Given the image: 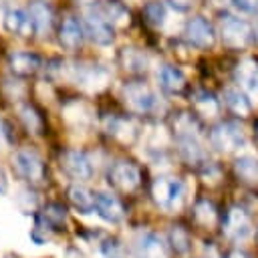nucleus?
Returning a JSON list of instances; mask_svg holds the SVG:
<instances>
[{
  "label": "nucleus",
  "mask_w": 258,
  "mask_h": 258,
  "mask_svg": "<svg viewBox=\"0 0 258 258\" xmlns=\"http://www.w3.org/2000/svg\"><path fill=\"white\" fill-rule=\"evenodd\" d=\"M175 137H177V145H179V153L187 163H202L204 161V147L200 141V131H198V123L191 119V115L181 113L179 119L175 121Z\"/></svg>",
  "instance_id": "obj_1"
},
{
  "label": "nucleus",
  "mask_w": 258,
  "mask_h": 258,
  "mask_svg": "<svg viewBox=\"0 0 258 258\" xmlns=\"http://www.w3.org/2000/svg\"><path fill=\"white\" fill-rule=\"evenodd\" d=\"M153 202L167 212H175L181 208L185 198V185L177 177H157L151 185Z\"/></svg>",
  "instance_id": "obj_2"
},
{
  "label": "nucleus",
  "mask_w": 258,
  "mask_h": 258,
  "mask_svg": "<svg viewBox=\"0 0 258 258\" xmlns=\"http://www.w3.org/2000/svg\"><path fill=\"white\" fill-rule=\"evenodd\" d=\"M12 167L20 177H24L30 183L44 181V175H46L44 163H42L40 155L32 149H18L12 155Z\"/></svg>",
  "instance_id": "obj_3"
},
{
  "label": "nucleus",
  "mask_w": 258,
  "mask_h": 258,
  "mask_svg": "<svg viewBox=\"0 0 258 258\" xmlns=\"http://www.w3.org/2000/svg\"><path fill=\"white\" fill-rule=\"evenodd\" d=\"M107 181L111 187L123 194H131L141 183V171L131 161H115L107 171Z\"/></svg>",
  "instance_id": "obj_4"
},
{
  "label": "nucleus",
  "mask_w": 258,
  "mask_h": 258,
  "mask_svg": "<svg viewBox=\"0 0 258 258\" xmlns=\"http://www.w3.org/2000/svg\"><path fill=\"white\" fill-rule=\"evenodd\" d=\"M220 36H222L226 46L244 48L252 38V28L246 20L232 16V14H226L220 20Z\"/></svg>",
  "instance_id": "obj_5"
},
{
  "label": "nucleus",
  "mask_w": 258,
  "mask_h": 258,
  "mask_svg": "<svg viewBox=\"0 0 258 258\" xmlns=\"http://www.w3.org/2000/svg\"><path fill=\"white\" fill-rule=\"evenodd\" d=\"M210 141L216 149L220 151H236L240 149L244 143H246V135L242 131V127L234 121H224V123H218L212 133H210Z\"/></svg>",
  "instance_id": "obj_6"
},
{
  "label": "nucleus",
  "mask_w": 258,
  "mask_h": 258,
  "mask_svg": "<svg viewBox=\"0 0 258 258\" xmlns=\"http://www.w3.org/2000/svg\"><path fill=\"white\" fill-rule=\"evenodd\" d=\"M123 99L125 105L133 111V113H151L157 109V97L155 93L143 85V83H127L123 87Z\"/></svg>",
  "instance_id": "obj_7"
},
{
  "label": "nucleus",
  "mask_w": 258,
  "mask_h": 258,
  "mask_svg": "<svg viewBox=\"0 0 258 258\" xmlns=\"http://www.w3.org/2000/svg\"><path fill=\"white\" fill-rule=\"evenodd\" d=\"M222 230H224V234L230 240L242 242V240H246V238L252 236V230L254 228H252V220H250L248 212L244 208H240V206H232L226 212V216H224Z\"/></svg>",
  "instance_id": "obj_8"
},
{
  "label": "nucleus",
  "mask_w": 258,
  "mask_h": 258,
  "mask_svg": "<svg viewBox=\"0 0 258 258\" xmlns=\"http://www.w3.org/2000/svg\"><path fill=\"white\" fill-rule=\"evenodd\" d=\"M83 30L85 34L101 46H107L113 42V28L107 20V16L99 10H87L83 16Z\"/></svg>",
  "instance_id": "obj_9"
},
{
  "label": "nucleus",
  "mask_w": 258,
  "mask_h": 258,
  "mask_svg": "<svg viewBox=\"0 0 258 258\" xmlns=\"http://www.w3.org/2000/svg\"><path fill=\"white\" fill-rule=\"evenodd\" d=\"M71 79L87 91H101L109 81V71L99 64H75L71 69Z\"/></svg>",
  "instance_id": "obj_10"
},
{
  "label": "nucleus",
  "mask_w": 258,
  "mask_h": 258,
  "mask_svg": "<svg viewBox=\"0 0 258 258\" xmlns=\"http://www.w3.org/2000/svg\"><path fill=\"white\" fill-rule=\"evenodd\" d=\"M60 169L73 177V179H89L93 175V165L87 157V153H83L81 149H67L60 153Z\"/></svg>",
  "instance_id": "obj_11"
},
{
  "label": "nucleus",
  "mask_w": 258,
  "mask_h": 258,
  "mask_svg": "<svg viewBox=\"0 0 258 258\" xmlns=\"http://www.w3.org/2000/svg\"><path fill=\"white\" fill-rule=\"evenodd\" d=\"M95 212L99 218H103L109 224H119L125 216V208H123L121 200L113 194H107V191L95 194Z\"/></svg>",
  "instance_id": "obj_12"
},
{
  "label": "nucleus",
  "mask_w": 258,
  "mask_h": 258,
  "mask_svg": "<svg viewBox=\"0 0 258 258\" xmlns=\"http://www.w3.org/2000/svg\"><path fill=\"white\" fill-rule=\"evenodd\" d=\"M185 38L194 44V46H198V48H210L212 44H214V28H212V24L206 20V18H202V16H194V18H189L187 20V24H185Z\"/></svg>",
  "instance_id": "obj_13"
},
{
  "label": "nucleus",
  "mask_w": 258,
  "mask_h": 258,
  "mask_svg": "<svg viewBox=\"0 0 258 258\" xmlns=\"http://www.w3.org/2000/svg\"><path fill=\"white\" fill-rule=\"evenodd\" d=\"M236 83L248 97L258 99V62L252 58L242 60L236 67Z\"/></svg>",
  "instance_id": "obj_14"
},
{
  "label": "nucleus",
  "mask_w": 258,
  "mask_h": 258,
  "mask_svg": "<svg viewBox=\"0 0 258 258\" xmlns=\"http://www.w3.org/2000/svg\"><path fill=\"white\" fill-rule=\"evenodd\" d=\"M133 254H135V258H165V248L157 234L141 232L135 238Z\"/></svg>",
  "instance_id": "obj_15"
},
{
  "label": "nucleus",
  "mask_w": 258,
  "mask_h": 258,
  "mask_svg": "<svg viewBox=\"0 0 258 258\" xmlns=\"http://www.w3.org/2000/svg\"><path fill=\"white\" fill-rule=\"evenodd\" d=\"M157 81L161 85L163 91L167 93H181L183 87H185V77L179 69L171 67V64H163L159 71H157Z\"/></svg>",
  "instance_id": "obj_16"
},
{
  "label": "nucleus",
  "mask_w": 258,
  "mask_h": 258,
  "mask_svg": "<svg viewBox=\"0 0 258 258\" xmlns=\"http://www.w3.org/2000/svg\"><path fill=\"white\" fill-rule=\"evenodd\" d=\"M67 196H69V202L75 206V210H79L81 214L95 212V196L85 185H79V183L71 185L69 191H67Z\"/></svg>",
  "instance_id": "obj_17"
},
{
  "label": "nucleus",
  "mask_w": 258,
  "mask_h": 258,
  "mask_svg": "<svg viewBox=\"0 0 258 258\" xmlns=\"http://www.w3.org/2000/svg\"><path fill=\"white\" fill-rule=\"evenodd\" d=\"M234 171L236 175L248 183V185H258V159L252 155H240L234 161Z\"/></svg>",
  "instance_id": "obj_18"
},
{
  "label": "nucleus",
  "mask_w": 258,
  "mask_h": 258,
  "mask_svg": "<svg viewBox=\"0 0 258 258\" xmlns=\"http://www.w3.org/2000/svg\"><path fill=\"white\" fill-rule=\"evenodd\" d=\"M8 64H10L12 73H16V75H32L38 71L40 58L30 52H14V54H10Z\"/></svg>",
  "instance_id": "obj_19"
},
{
  "label": "nucleus",
  "mask_w": 258,
  "mask_h": 258,
  "mask_svg": "<svg viewBox=\"0 0 258 258\" xmlns=\"http://www.w3.org/2000/svg\"><path fill=\"white\" fill-rule=\"evenodd\" d=\"M40 218L54 230V232H62L67 226V208L58 202H50L42 208Z\"/></svg>",
  "instance_id": "obj_20"
},
{
  "label": "nucleus",
  "mask_w": 258,
  "mask_h": 258,
  "mask_svg": "<svg viewBox=\"0 0 258 258\" xmlns=\"http://www.w3.org/2000/svg\"><path fill=\"white\" fill-rule=\"evenodd\" d=\"M224 103L228 105L230 111H234L236 115H242V117L248 115L250 109H252V105L248 101V95L240 89H234V87H228L224 91Z\"/></svg>",
  "instance_id": "obj_21"
},
{
  "label": "nucleus",
  "mask_w": 258,
  "mask_h": 258,
  "mask_svg": "<svg viewBox=\"0 0 258 258\" xmlns=\"http://www.w3.org/2000/svg\"><path fill=\"white\" fill-rule=\"evenodd\" d=\"M58 38H60V42H62L64 48H71L73 50V48L81 46V42H83V28L79 26V22L75 18H67L62 22V26H60Z\"/></svg>",
  "instance_id": "obj_22"
},
{
  "label": "nucleus",
  "mask_w": 258,
  "mask_h": 258,
  "mask_svg": "<svg viewBox=\"0 0 258 258\" xmlns=\"http://www.w3.org/2000/svg\"><path fill=\"white\" fill-rule=\"evenodd\" d=\"M28 16H30L32 28H34L38 34H46V32H48L52 14H50V10L46 8V4H42V2H34V4L30 6V10H28Z\"/></svg>",
  "instance_id": "obj_23"
},
{
  "label": "nucleus",
  "mask_w": 258,
  "mask_h": 258,
  "mask_svg": "<svg viewBox=\"0 0 258 258\" xmlns=\"http://www.w3.org/2000/svg\"><path fill=\"white\" fill-rule=\"evenodd\" d=\"M4 26L10 32H18V34H28L32 28L30 16H26L22 10H8L4 16Z\"/></svg>",
  "instance_id": "obj_24"
},
{
  "label": "nucleus",
  "mask_w": 258,
  "mask_h": 258,
  "mask_svg": "<svg viewBox=\"0 0 258 258\" xmlns=\"http://www.w3.org/2000/svg\"><path fill=\"white\" fill-rule=\"evenodd\" d=\"M18 117H20L22 125H24L30 133H42V127H44L42 117H40V113H38L30 103H24V105L18 107Z\"/></svg>",
  "instance_id": "obj_25"
},
{
  "label": "nucleus",
  "mask_w": 258,
  "mask_h": 258,
  "mask_svg": "<svg viewBox=\"0 0 258 258\" xmlns=\"http://www.w3.org/2000/svg\"><path fill=\"white\" fill-rule=\"evenodd\" d=\"M194 107L204 117H214V115H218V109H220L218 99L212 93H208V91H198L194 95Z\"/></svg>",
  "instance_id": "obj_26"
},
{
  "label": "nucleus",
  "mask_w": 258,
  "mask_h": 258,
  "mask_svg": "<svg viewBox=\"0 0 258 258\" xmlns=\"http://www.w3.org/2000/svg\"><path fill=\"white\" fill-rule=\"evenodd\" d=\"M194 218H196V222H198L200 226L210 228V226L216 224V220H218V212H216V208H214L212 202H208V200H200V202L194 206Z\"/></svg>",
  "instance_id": "obj_27"
},
{
  "label": "nucleus",
  "mask_w": 258,
  "mask_h": 258,
  "mask_svg": "<svg viewBox=\"0 0 258 258\" xmlns=\"http://www.w3.org/2000/svg\"><path fill=\"white\" fill-rule=\"evenodd\" d=\"M167 238H169L171 248H173L177 254H185V252L189 250L191 240H189V232H187L183 226H171Z\"/></svg>",
  "instance_id": "obj_28"
},
{
  "label": "nucleus",
  "mask_w": 258,
  "mask_h": 258,
  "mask_svg": "<svg viewBox=\"0 0 258 258\" xmlns=\"http://www.w3.org/2000/svg\"><path fill=\"white\" fill-rule=\"evenodd\" d=\"M121 58H123L125 69L133 71V73H141V71L147 69V58H145V54H143L141 50H137V48H125L123 54H121Z\"/></svg>",
  "instance_id": "obj_29"
},
{
  "label": "nucleus",
  "mask_w": 258,
  "mask_h": 258,
  "mask_svg": "<svg viewBox=\"0 0 258 258\" xmlns=\"http://www.w3.org/2000/svg\"><path fill=\"white\" fill-rule=\"evenodd\" d=\"M52 234H54V230L40 218V214L34 216V226L30 228V240H32L36 246H42V244H46V242L50 240Z\"/></svg>",
  "instance_id": "obj_30"
},
{
  "label": "nucleus",
  "mask_w": 258,
  "mask_h": 258,
  "mask_svg": "<svg viewBox=\"0 0 258 258\" xmlns=\"http://www.w3.org/2000/svg\"><path fill=\"white\" fill-rule=\"evenodd\" d=\"M143 12H145V18H147V22H149L151 26H163V24H165L167 10H165V6H163L161 2H157V0L147 2L145 8H143Z\"/></svg>",
  "instance_id": "obj_31"
},
{
  "label": "nucleus",
  "mask_w": 258,
  "mask_h": 258,
  "mask_svg": "<svg viewBox=\"0 0 258 258\" xmlns=\"http://www.w3.org/2000/svg\"><path fill=\"white\" fill-rule=\"evenodd\" d=\"M105 127H107V133H111V135H115V137H119V139H131L133 127H131V123H127L125 119L111 117V119H107Z\"/></svg>",
  "instance_id": "obj_32"
},
{
  "label": "nucleus",
  "mask_w": 258,
  "mask_h": 258,
  "mask_svg": "<svg viewBox=\"0 0 258 258\" xmlns=\"http://www.w3.org/2000/svg\"><path fill=\"white\" fill-rule=\"evenodd\" d=\"M99 250H101L103 258H125V256H127L125 246H123L117 238H107V240H103L101 246H99Z\"/></svg>",
  "instance_id": "obj_33"
},
{
  "label": "nucleus",
  "mask_w": 258,
  "mask_h": 258,
  "mask_svg": "<svg viewBox=\"0 0 258 258\" xmlns=\"http://www.w3.org/2000/svg\"><path fill=\"white\" fill-rule=\"evenodd\" d=\"M105 16H107V20L117 22V24H125V22H129V14H127L121 6H117V4H109Z\"/></svg>",
  "instance_id": "obj_34"
},
{
  "label": "nucleus",
  "mask_w": 258,
  "mask_h": 258,
  "mask_svg": "<svg viewBox=\"0 0 258 258\" xmlns=\"http://www.w3.org/2000/svg\"><path fill=\"white\" fill-rule=\"evenodd\" d=\"M232 4L244 14H258V0H232Z\"/></svg>",
  "instance_id": "obj_35"
},
{
  "label": "nucleus",
  "mask_w": 258,
  "mask_h": 258,
  "mask_svg": "<svg viewBox=\"0 0 258 258\" xmlns=\"http://www.w3.org/2000/svg\"><path fill=\"white\" fill-rule=\"evenodd\" d=\"M171 6H175L177 10H185V8H189L191 6V2L194 0H167Z\"/></svg>",
  "instance_id": "obj_36"
},
{
  "label": "nucleus",
  "mask_w": 258,
  "mask_h": 258,
  "mask_svg": "<svg viewBox=\"0 0 258 258\" xmlns=\"http://www.w3.org/2000/svg\"><path fill=\"white\" fill-rule=\"evenodd\" d=\"M6 189H8V179H6L4 169L0 167V196H2V194H6Z\"/></svg>",
  "instance_id": "obj_37"
},
{
  "label": "nucleus",
  "mask_w": 258,
  "mask_h": 258,
  "mask_svg": "<svg viewBox=\"0 0 258 258\" xmlns=\"http://www.w3.org/2000/svg\"><path fill=\"white\" fill-rule=\"evenodd\" d=\"M64 258H83V254H81L79 250H73V248H71V250H67V256H64Z\"/></svg>",
  "instance_id": "obj_38"
},
{
  "label": "nucleus",
  "mask_w": 258,
  "mask_h": 258,
  "mask_svg": "<svg viewBox=\"0 0 258 258\" xmlns=\"http://www.w3.org/2000/svg\"><path fill=\"white\" fill-rule=\"evenodd\" d=\"M228 258H248L244 252H240V250H234V252H230L228 254Z\"/></svg>",
  "instance_id": "obj_39"
},
{
  "label": "nucleus",
  "mask_w": 258,
  "mask_h": 258,
  "mask_svg": "<svg viewBox=\"0 0 258 258\" xmlns=\"http://www.w3.org/2000/svg\"><path fill=\"white\" fill-rule=\"evenodd\" d=\"M2 137H4V131H2V125H0V145H2Z\"/></svg>",
  "instance_id": "obj_40"
},
{
  "label": "nucleus",
  "mask_w": 258,
  "mask_h": 258,
  "mask_svg": "<svg viewBox=\"0 0 258 258\" xmlns=\"http://www.w3.org/2000/svg\"><path fill=\"white\" fill-rule=\"evenodd\" d=\"M77 2H85L87 4V2H93V0H77Z\"/></svg>",
  "instance_id": "obj_41"
},
{
  "label": "nucleus",
  "mask_w": 258,
  "mask_h": 258,
  "mask_svg": "<svg viewBox=\"0 0 258 258\" xmlns=\"http://www.w3.org/2000/svg\"><path fill=\"white\" fill-rule=\"evenodd\" d=\"M256 40H258V28H256Z\"/></svg>",
  "instance_id": "obj_42"
},
{
  "label": "nucleus",
  "mask_w": 258,
  "mask_h": 258,
  "mask_svg": "<svg viewBox=\"0 0 258 258\" xmlns=\"http://www.w3.org/2000/svg\"><path fill=\"white\" fill-rule=\"evenodd\" d=\"M256 234H258V232H256Z\"/></svg>",
  "instance_id": "obj_43"
}]
</instances>
